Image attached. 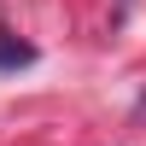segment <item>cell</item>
<instances>
[{
  "mask_svg": "<svg viewBox=\"0 0 146 146\" xmlns=\"http://www.w3.org/2000/svg\"><path fill=\"white\" fill-rule=\"evenodd\" d=\"M0 64H29V47H23V41H6V35H0Z\"/></svg>",
  "mask_w": 146,
  "mask_h": 146,
  "instance_id": "obj_1",
  "label": "cell"
},
{
  "mask_svg": "<svg viewBox=\"0 0 146 146\" xmlns=\"http://www.w3.org/2000/svg\"><path fill=\"white\" fill-rule=\"evenodd\" d=\"M129 6H135V0H123V6H117V18H129Z\"/></svg>",
  "mask_w": 146,
  "mask_h": 146,
  "instance_id": "obj_2",
  "label": "cell"
}]
</instances>
